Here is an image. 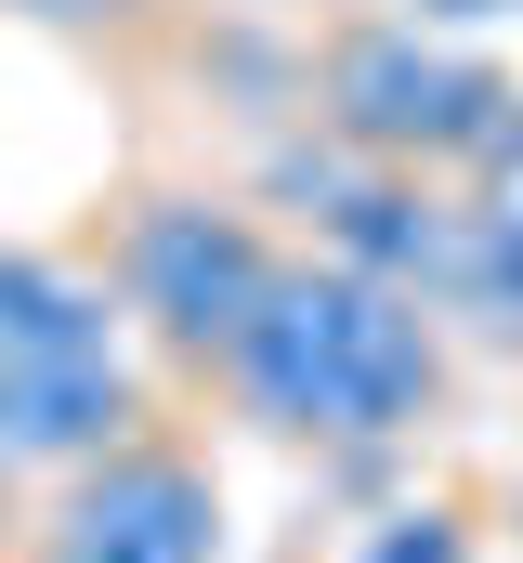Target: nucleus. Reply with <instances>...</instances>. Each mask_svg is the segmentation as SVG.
<instances>
[{"label":"nucleus","instance_id":"nucleus-1","mask_svg":"<svg viewBox=\"0 0 523 563\" xmlns=\"http://www.w3.org/2000/svg\"><path fill=\"white\" fill-rule=\"evenodd\" d=\"M210 380H223V407L262 420L275 445L354 459V445H405L419 420H445L458 354H445V314L405 276H367V263H341V250H288Z\"/></svg>","mask_w":523,"mask_h":563},{"label":"nucleus","instance_id":"nucleus-2","mask_svg":"<svg viewBox=\"0 0 523 563\" xmlns=\"http://www.w3.org/2000/svg\"><path fill=\"white\" fill-rule=\"evenodd\" d=\"M301 119L341 132L354 157H380V170L471 184V170L523 132V79L498 53H471V40L392 13V0H341V13H314V40H301Z\"/></svg>","mask_w":523,"mask_h":563},{"label":"nucleus","instance_id":"nucleus-3","mask_svg":"<svg viewBox=\"0 0 523 563\" xmlns=\"http://www.w3.org/2000/svg\"><path fill=\"white\" fill-rule=\"evenodd\" d=\"M119 432H144V367L105 263L0 250V445L26 472H66Z\"/></svg>","mask_w":523,"mask_h":563},{"label":"nucleus","instance_id":"nucleus-4","mask_svg":"<svg viewBox=\"0 0 523 563\" xmlns=\"http://www.w3.org/2000/svg\"><path fill=\"white\" fill-rule=\"evenodd\" d=\"M288 263V236L262 223L249 197H223V184H131L119 223H105V288H119V314L170 354V367H223V341L249 328V301L275 288Z\"/></svg>","mask_w":523,"mask_h":563},{"label":"nucleus","instance_id":"nucleus-5","mask_svg":"<svg viewBox=\"0 0 523 563\" xmlns=\"http://www.w3.org/2000/svg\"><path fill=\"white\" fill-rule=\"evenodd\" d=\"M26 563H223V472L183 432H119L26 498Z\"/></svg>","mask_w":523,"mask_h":563},{"label":"nucleus","instance_id":"nucleus-6","mask_svg":"<svg viewBox=\"0 0 523 563\" xmlns=\"http://www.w3.org/2000/svg\"><path fill=\"white\" fill-rule=\"evenodd\" d=\"M0 13L40 26V40H92V53H131V40L170 26V0H0Z\"/></svg>","mask_w":523,"mask_h":563},{"label":"nucleus","instance_id":"nucleus-7","mask_svg":"<svg viewBox=\"0 0 523 563\" xmlns=\"http://www.w3.org/2000/svg\"><path fill=\"white\" fill-rule=\"evenodd\" d=\"M458 197H471V223H485V236H498V250L523 263V132L498 144V157H485V170H471Z\"/></svg>","mask_w":523,"mask_h":563},{"label":"nucleus","instance_id":"nucleus-8","mask_svg":"<svg viewBox=\"0 0 523 563\" xmlns=\"http://www.w3.org/2000/svg\"><path fill=\"white\" fill-rule=\"evenodd\" d=\"M367 563H471L458 511H392V538H367Z\"/></svg>","mask_w":523,"mask_h":563},{"label":"nucleus","instance_id":"nucleus-9","mask_svg":"<svg viewBox=\"0 0 523 563\" xmlns=\"http://www.w3.org/2000/svg\"><path fill=\"white\" fill-rule=\"evenodd\" d=\"M392 13H419V26H445V40H485V26H523V0H392Z\"/></svg>","mask_w":523,"mask_h":563},{"label":"nucleus","instance_id":"nucleus-10","mask_svg":"<svg viewBox=\"0 0 523 563\" xmlns=\"http://www.w3.org/2000/svg\"><path fill=\"white\" fill-rule=\"evenodd\" d=\"M26 485H40V472H26V459H13V445H0V551H13V538H26Z\"/></svg>","mask_w":523,"mask_h":563},{"label":"nucleus","instance_id":"nucleus-11","mask_svg":"<svg viewBox=\"0 0 523 563\" xmlns=\"http://www.w3.org/2000/svg\"><path fill=\"white\" fill-rule=\"evenodd\" d=\"M275 13H341V0H275Z\"/></svg>","mask_w":523,"mask_h":563}]
</instances>
